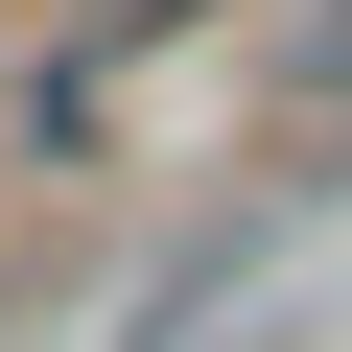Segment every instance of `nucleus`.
<instances>
[{"label": "nucleus", "instance_id": "nucleus-1", "mask_svg": "<svg viewBox=\"0 0 352 352\" xmlns=\"http://www.w3.org/2000/svg\"><path fill=\"white\" fill-rule=\"evenodd\" d=\"M94 24H118V47H141V24H188V0H94Z\"/></svg>", "mask_w": 352, "mask_h": 352}]
</instances>
